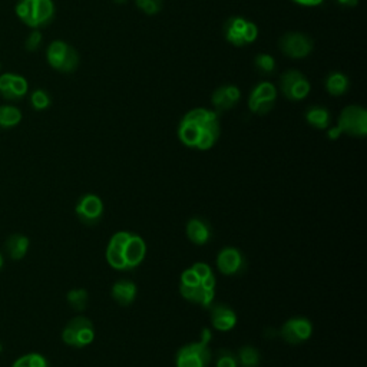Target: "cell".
<instances>
[{
	"label": "cell",
	"instance_id": "cell-1",
	"mask_svg": "<svg viewBox=\"0 0 367 367\" xmlns=\"http://www.w3.org/2000/svg\"><path fill=\"white\" fill-rule=\"evenodd\" d=\"M176 134L184 146L208 151L219 142L221 135L219 113L208 108H194L182 116Z\"/></svg>",
	"mask_w": 367,
	"mask_h": 367
},
{
	"label": "cell",
	"instance_id": "cell-2",
	"mask_svg": "<svg viewBox=\"0 0 367 367\" xmlns=\"http://www.w3.org/2000/svg\"><path fill=\"white\" fill-rule=\"evenodd\" d=\"M217 277L212 267L204 261L194 263L181 272L179 294L188 303L197 304L202 309H209L216 300Z\"/></svg>",
	"mask_w": 367,
	"mask_h": 367
},
{
	"label": "cell",
	"instance_id": "cell-3",
	"mask_svg": "<svg viewBox=\"0 0 367 367\" xmlns=\"http://www.w3.org/2000/svg\"><path fill=\"white\" fill-rule=\"evenodd\" d=\"M146 250V242L139 234L122 230L109 238L105 257L113 270L132 271L144 263Z\"/></svg>",
	"mask_w": 367,
	"mask_h": 367
},
{
	"label": "cell",
	"instance_id": "cell-4",
	"mask_svg": "<svg viewBox=\"0 0 367 367\" xmlns=\"http://www.w3.org/2000/svg\"><path fill=\"white\" fill-rule=\"evenodd\" d=\"M16 15L29 27H45L55 18L53 0H20L16 6Z\"/></svg>",
	"mask_w": 367,
	"mask_h": 367
},
{
	"label": "cell",
	"instance_id": "cell-5",
	"mask_svg": "<svg viewBox=\"0 0 367 367\" xmlns=\"http://www.w3.org/2000/svg\"><path fill=\"white\" fill-rule=\"evenodd\" d=\"M224 38L235 48L251 45L258 38V26L242 16H233L224 25Z\"/></svg>",
	"mask_w": 367,
	"mask_h": 367
},
{
	"label": "cell",
	"instance_id": "cell-6",
	"mask_svg": "<svg viewBox=\"0 0 367 367\" xmlns=\"http://www.w3.org/2000/svg\"><path fill=\"white\" fill-rule=\"evenodd\" d=\"M62 340L75 349H83L95 340V327L92 320L85 316H76L69 320L62 331Z\"/></svg>",
	"mask_w": 367,
	"mask_h": 367
},
{
	"label": "cell",
	"instance_id": "cell-7",
	"mask_svg": "<svg viewBox=\"0 0 367 367\" xmlns=\"http://www.w3.org/2000/svg\"><path fill=\"white\" fill-rule=\"evenodd\" d=\"M48 64L64 74L75 72L79 67V55L69 43L64 41H53L46 50Z\"/></svg>",
	"mask_w": 367,
	"mask_h": 367
},
{
	"label": "cell",
	"instance_id": "cell-8",
	"mask_svg": "<svg viewBox=\"0 0 367 367\" xmlns=\"http://www.w3.org/2000/svg\"><path fill=\"white\" fill-rule=\"evenodd\" d=\"M212 359L209 345L191 342L179 347L175 353V367H208Z\"/></svg>",
	"mask_w": 367,
	"mask_h": 367
},
{
	"label": "cell",
	"instance_id": "cell-9",
	"mask_svg": "<svg viewBox=\"0 0 367 367\" xmlns=\"http://www.w3.org/2000/svg\"><path fill=\"white\" fill-rule=\"evenodd\" d=\"M338 127L342 134L353 138H364L367 135V111L360 105L346 106L339 115Z\"/></svg>",
	"mask_w": 367,
	"mask_h": 367
},
{
	"label": "cell",
	"instance_id": "cell-10",
	"mask_svg": "<svg viewBox=\"0 0 367 367\" xmlns=\"http://www.w3.org/2000/svg\"><path fill=\"white\" fill-rule=\"evenodd\" d=\"M280 90L284 98L291 102L304 101L310 95L312 85L304 74L296 69L286 71L280 76Z\"/></svg>",
	"mask_w": 367,
	"mask_h": 367
},
{
	"label": "cell",
	"instance_id": "cell-11",
	"mask_svg": "<svg viewBox=\"0 0 367 367\" xmlns=\"http://www.w3.org/2000/svg\"><path fill=\"white\" fill-rule=\"evenodd\" d=\"M275 99H277V89H275L274 83L263 81L257 83L250 92L247 105L253 113L263 116L272 111Z\"/></svg>",
	"mask_w": 367,
	"mask_h": 367
},
{
	"label": "cell",
	"instance_id": "cell-12",
	"mask_svg": "<svg viewBox=\"0 0 367 367\" xmlns=\"http://www.w3.org/2000/svg\"><path fill=\"white\" fill-rule=\"evenodd\" d=\"M282 339L289 345H301L309 342L313 335V323L304 316L290 317L280 328Z\"/></svg>",
	"mask_w": 367,
	"mask_h": 367
},
{
	"label": "cell",
	"instance_id": "cell-13",
	"mask_svg": "<svg viewBox=\"0 0 367 367\" xmlns=\"http://www.w3.org/2000/svg\"><path fill=\"white\" fill-rule=\"evenodd\" d=\"M279 49L283 55L291 59H304L307 57L313 49V39L301 32H287L279 41Z\"/></svg>",
	"mask_w": 367,
	"mask_h": 367
},
{
	"label": "cell",
	"instance_id": "cell-14",
	"mask_svg": "<svg viewBox=\"0 0 367 367\" xmlns=\"http://www.w3.org/2000/svg\"><path fill=\"white\" fill-rule=\"evenodd\" d=\"M104 201L97 194H85L78 200L75 207L76 217L85 226H97L104 217Z\"/></svg>",
	"mask_w": 367,
	"mask_h": 367
},
{
	"label": "cell",
	"instance_id": "cell-15",
	"mask_svg": "<svg viewBox=\"0 0 367 367\" xmlns=\"http://www.w3.org/2000/svg\"><path fill=\"white\" fill-rule=\"evenodd\" d=\"M216 265L223 275L233 277V275H238L246 270L247 263L246 257L237 247H223L217 254Z\"/></svg>",
	"mask_w": 367,
	"mask_h": 367
},
{
	"label": "cell",
	"instance_id": "cell-16",
	"mask_svg": "<svg viewBox=\"0 0 367 367\" xmlns=\"http://www.w3.org/2000/svg\"><path fill=\"white\" fill-rule=\"evenodd\" d=\"M209 320L211 326L221 333L231 331L238 323L237 313L224 303H212L209 305Z\"/></svg>",
	"mask_w": 367,
	"mask_h": 367
},
{
	"label": "cell",
	"instance_id": "cell-17",
	"mask_svg": "<svg viewBox=\"0 0 367 367\" xmlns=\"http://www.w3.org/2000/svg\"><path fill=\"white\" fill-rule=\"evenodd\" d=\"M241 99V90L235 85L219 86L211 95V104L217 113L226 112L237 106Z\"/></svg>",
	"mask_w": 367,
	"mask_h": 367
},
{
	"label": "cell",
	"instance_id": "cell-18",
	"mask_svg": "<svg viewBox=\"0 0 367 367\" xmlns=\"http://www.w3.org/2000/svg\"><path fill=\"white\" fill-rule=\"evenodd\" d=\"M29 90L27 81L16 74H4L0 76V94L8 101L22 99Z\"/></svg>",
	"mask_w": 367,
	"mask_h": 367
},
{
	"label": "cell",
	"instance_id": "cell-19",
	"mask_svg": "<svg viewBox=\"0 0 367 367\" xmlns=\"http://www.w3.org/2000/svg\"><path fill=\"white\" fill-rule=\"evenodd\" d=\"M138 296V286L127 279L118 280L111 287V297L115 303H118L122 307H128L131 305Z\"/></svg>",
	"mask_w": 367,
	"mask_h": 367
},
{
	"label": "cell",
	"instance_id": "cell-20",
	"mask_svg": "<svg viewBox=\"0 0 367 367\" xmlns=\"http://www.w3.org/2000/svg\"><path fill=\"white\" fill-rule=\"evenodd\" d=\"M186 234L194 246H200V247L205 246V244H208L212 238L211 226L200 217H194L187 223Z\"/></svg>",
	"mask_w": 367,
	"mask_h": 367
},
{
	"label": "cell",
	"instance_id": "cell-21",
	"mask_svg": "<svg viewBox=\"0 0 367 367\" xmlns=\"http://www.w3.org/2000/svg\"><path fill=\"white\" fill-rule=\"evenodd\" d=\"M305 120H307V124L310 127H313L314 130H327L331 124V115L328 112L327 108L324 106H310L307 111L304 113Z\"/></svg>",
	"mask_w": 367,
	"mask_h": 367
},
{
	"label": "cell",
	"instance_id": "cell-22",
	"mask_svg": "<svg viewBox=\"0 0 367 367\" xmlns=\"http://www.w3.org/2000/svg\"><path fill=\"white\" fill-rule=\"evenodd\" d=\"M326 90L328 92V95L331 97H343L347 94L349 86H350V81L347 78V75L342 74V72H330L328 76L326 78Z\"/></svg>",
	"mask_w": 367,
	"mask_h": 367
},
{
	"label": "cell",
	"instance_id": "cell-23",
	"mask_svg": "<svg viewBox=\"0 0 367 367\" xmlns=\"http://www.w3.org/2000/svg\"><path fill=\"white\" fill-rule=\"evenodd\" d=\"M29 250V238L22 234H13L6 241V251L11 258L22 260Z\"/></svg>",
	"mask_w": 367,
	"mask_h": 367
},
{
	"label": "cell",
	"instance_id": "cell-24",
	"mask_svg": "<svg viewBox=\"0 0 367 367\" xmlns=\"http://www.w3.org/2000/svg\"><path fill=\"white\" fill-rule=\"evenodd\" d=\"M237 360H238V367H258L260 366V352L253 347V346H242L237 352Z\"/></svg>",
	"mask_w": 367,
	"mask_h": 367
},
{
	"label": "cell",
	"instance_id": "cell-25",
	"mask_svg": "<svg viewBox=\"0 0 367 367\" xmlns=\"http://www.w3.org/2000/svg\"><path fill=\"white\" fill-rule=\"evenodd\" d=\"M22 120V112L12 105L0 106V128H13Z\"/></svg>",
	"mask_w": 367,
	"mask_h": 367
},
{
	"label": "cell",
	"instance_id": "cell-26",
	"mask_svg": "<svg viewBox=\"0 0 367 367\" xmlns=\"http://www.w3.org/2000/svg\"><path fill=\"white\" fill-rule=\"evenodd\" d=\"M68 298V303L71 307L75 310V312H83L86 309L88 305V300H89V294L85 289H74L68 293L67 296Z\"/></svg>",
	"mask_w": 367,
	"mask_h": 367
},
{
	"label": "cell",
	"instance_id": "cell-27",
	"mask_svg": "<svg viewBox=\"0 0 367 367\" xmlns=\"http://www.w3.org/2000/svg\"><path fill=\"white\" fill-rule=\"evenodd\" d=\"M12 367H49L48 360L39 353H29L19 357Z\"/></svg>",
	"mask_w": 367,
	"mask_h": 367
},
{
	"label": "cell",
	"instance_id": "cell-28",
	"mask_svg": "<svg viewBox=\"0 0 367 367\" xmlns=\"http://www.w3.org/2000/svg\"><path fill=\"white\" fill-rule=\"evenodd\" d=\"M254 67L263 75H271L275 71V59L270 53H258L254 57Z\"/></svg>",
	"mask_w": 367,
	"mask_h": 367
},
{
	"label": "cell",
	"instance_id": "cell-29",
	"mask_svg": "<svg viewBox=\"0 0 367 367\" xmlns=\"http://www.w3.org/2000/svg\"><path fill=\"white\" fill-rule=\"evenodd\" d=\"M214 364H216V367H238V360L235 353L228 349H221L217 352Z\"/></svg>",
	"mask_w": 367,
	"mask_h": 367
},
{
	"label": "cell",
	"instance_id": "cell-30",
	"mask_svg": "<svg viewBox=\"0 0 367 367\" xmlns=\"http://www.w3.org/2000/svg\"><path fill=\"white\" fill-rule=\"evenodd\" d=\"M135 5L145 15L154 16V15H158L162 11L164 2H162V0H135Z\"/></svg>",
	"mask_w": 367,
	"mask_h": 367
},
{
	"label": "cell",
	"instance_id": "cell-31",
	"mask_svg": "<svg viewBox=\"0 0 367 367\" xmlns=\"http://www.w3.org/2000/svg\"><path fill=\"white\" fill-rule=\"evenodd\" d=\"M30 102H32V106L38 111H43L50 106V97L46 90L38 89L35 90L32 95H30Z\"/></svg>",
	"mask_w": 367,
	"mask_h": 367
},
{
	"label": "cell",
	"instance_id": "cell-32",
	"mask_svg": "<svg viewBox=\"0 0 367 367\" xmlns=\"http://www.w3.org/2000/svg\"><path fill=\"white\" fill-rule=\"evenodd\" d=\"M41 43H42V35H41L39 30H36V29H35L34 32L27 36L25 46H26V49H27V50H30V52H35V50H38V49H39Z\"/></svg>",
	"mask_w": 367,
	"mask_h": 367
},
{
	"label": "cell",
	"instance_id": "cell-33",
	"mask_svg": "<svg viewBox=\"0 0 367 367\" xmlns=\"http://www.w3.org/2000/svg\"><path fill=\"white\" fill-rule=\"evenodd\" d=\"M296 5L304 6V8H317L320 5H323L324 0H293Z\"/></svg>",
	"mask_w": 367,
	"mask_h": 367
},
{
	"label": "cell",
	"instance_id": "cell-34",
	"mask_svg": "<svg viewBox=\"0 0 367 367\" xmlns=\"http://www.w3.org/2000/svg\"><path fill=\"white\" fill-rule=\"evenodd\" d=\"M342 135H343V134H342V131H340V128H339L338 125L328 127V128H327V137H328V139H331V141L339 139Z\"/></svg>",
	"mask_w": 367,
	"mask_h": 367
},
{
	"label": "cell",
	"instance_id": "cell-35",
	"mask_svg": "<svg viewBox=\"0 0 367 367\" xmlns=\"http://www.w3.org/2000/svg\"><path fill=\"white\" fill-rule=\"evenodd\" d=\"M200 339H201L200 342H202V343H205V345H209V343H211L212 334H211V330H209L208 327H204V328H202V331H201V338H200Z\"/></svg>",
	"mask_w": 367,
	"mask_h": 367
},
{
	"label": "cell",
	"instance_id": "cell-36",
	"mask_svg": "<svg viewBox=\"0 0 367 367\" xmlns=\"http://www.w3.org/2000/svg\"><path fill=\"white\" fill-rule=\"evenodd\" d=\"M335 2L345 8H354L359 5V0H335Z\"/></svg>",
	"mask_w": 367,
	"mask_h": 367
},
{
	"label": "cell",
	"instance_id": "cell-37",
	"mask_svg": "<svg viewBox=\"0 0 367 367\" xmlns=\"http://www.w3.org/2000/svg\"><path fill=\"white\" fill-rule=\"evenodd\" d=\"M113 2H115V4H119V5H122V4L128 2V0H113Z\"/></svg>",
	"mask_w": 367,
	"mask_h": 367
},
{
	"label": "cell",
	"instance_id": "cell-38",
	"mask_svg": "<svg viewBox=\"0 0 367 367\" xmlns=\"http://www.w3.org/2000/svg\"><path fill=\"white\" fill-rule=\"evenodd\" d=\"M4 265V258H2V254H0V268H2Z\"/></svg>",
	"mask_w": 367,
	"mask_h": 367
},
{
	"label": "cell",
	"instance_id": "cell-39",
	"mask_svg": "<svg viewBox=\"0 0 367 367\" xmlns=\"http://www.w3.org/2000/svg\"><path fill=\"white\" fill-rule=\"evenodd\" d=\"M0 68H2V65H0Z\"/></svg>",
	"mask_w": 367,
	"mask_h": 367
}]
</instances>
